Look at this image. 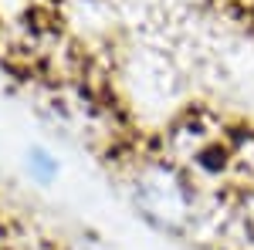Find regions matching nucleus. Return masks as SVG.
<instances>
[{"mask_svg": "<svg viewBox=\"0 0 254 250\" xmlns=\"http://www.w3.org/2000/svg\"><path fill=\"white\" fill-rule=\"evenodd\" d=\"M132 206L159 233H183L193 220V193L170 162H146L132 176Z\"/></svg>", "mask_w": 254, "mask_h": 250, "instance_id": "f257e3e1", "label": "nucleus"}, {"mask_svg": "<svg viewBox=\"0 0 254 250\" xmlns=\"http://www.w3.org/2000/svg\"><path fill=\"white\" fill-rule=\"evenodd\" d=\"M129 81H132V88H136L139 98H149L153 105H166V101H173L176 92H180V75H176V68L170 64V58H163L156 51H149V48H142L132 64H129Z\"/></svg>", "mask_w": 254, "mask_h": 250, "instance_id": "f03ea898", "label": "nucleus"}, {"mask_svg": "<svg viewBox=\"0 0 254 250\" xmlns=\"http://www.w3.org/2000/svg\"><path fill=\"white\" fill-rule=\"evenodd\" d=\"M24 173L31 183H38L41 190H48L55 179H61V159L51 146L44 142H31L24 149Z\"/></svg>", "mask_w": 254, "mask_h": 250, "instance_id": "7ed1b4c3", "label": "nucleus"}]
</instances>
